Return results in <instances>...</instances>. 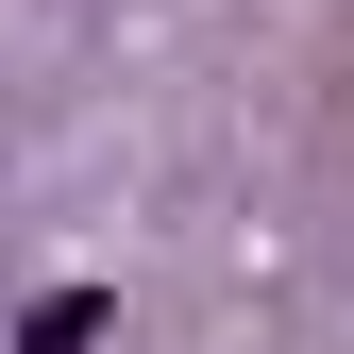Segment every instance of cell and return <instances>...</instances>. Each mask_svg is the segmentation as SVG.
Here are the masks:
<instances>
[{
	"label": "cell",
	"instance_id": "cell-1",
	"mask_svg": "<svg viewBox=\"0 0 354 354\" xmlns=\"http://www.w3.org/2000/svg\"><path fill=\"white\" fill-rule=\"evenodd\" d=\"M102 321H118L102 287H51V304H34V321H17V354H102Z\"/></svg>",
	"mask_w": 354,
	"mask_h": 354
}]
</instances>
